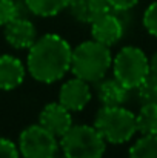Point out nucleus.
<instances>
[{
    "label": "nucleus",
    "mask_w": 157,
    "mask_h": 158,
    "mask_svg": "<svg viewBox=\"0 0 157 158\" xmlns=\"http://www.w3.org/2000/svg\"><path fill=\"white\" fill-rule=\"evenodd\" d=\"M72 48L66 39L59 34L39 37L28 49L26 71L40 83H54L65 77L71 69Z\"/></svg>",
    "instance_id": "obj_1"
},
{
    "label": "nucleus",
    "mask_w": 157,
    "mask_h": 158,
    "mask_svg": "<svg viewBox=\"0 0 157 158\" xmlns=\"http://www.w3.org/2000/svg\"><path fill=\"white\" fill-rule=\"evenodd\" d=\"M112 55L109 46H105L96 40H86L77 45L71 55V72L88 83H97L103 80L111 69Z\"/></svg>",
    "instance_id": "obj_2"
},
{
    "label": "nucleus",
    "mask_w": 157,
    "mask_h": 158,
    "mask_svg": "<svg viewBox=\"0 0 157 158\" xmlns=\"http://www.w3.org/2000/svg\"><path fill=\"white\" fill-rule=\"evenodd\" d=\"M94 127L106 143L123 144L137 132L136 114L123 106H102L96 114Z\"/></svg>",
    "instance_id": "obj_3"
},
{
    "label": "nucleus",
    "mask_w": 157,
    "mask_h": 158,
    "mask_svg": "<svg viewBox=\"0 0 157 158\" xmlns=\"http://www.w3.org/2000/svg\"><path fill=\"white\" fill-rule=\"evenodd\" d=\"M60 148L66 158H102L106 141L94 124H72L60 137Z\"/></svg>",
    "instance_id": "obj_4"
},
{
    "label": "nucleus",
    "mask_w": 157,
    "mask_h": 158,
    "mask_svg": "<svg viewBox=\"0 0 157 158\" xmlns=\"http://www.w3.org/2000/svg\"><path fill=\"white\" fill-rule=\"evenodd\" d=\"M114 77L129 91L137 89L150 75L148 57L137 46H123L112 57Z\"/></svg>",
    "instance_id": "obj_5"
},
{
    "label": "nucleus",
    "mask_w": 157,
    "mask_h": 158,
    "mask_svg": "<svg viewBox=\"0 0 157 158\" xmlns=\"http://www.w3.org/2000/svg\"><path fill=\"white\" fill-rule=\"evenodd\" d=\"M19 151L23 158H57L59 141L43 126L31 124L19 137Z\"/></svg>",
    "instance_id": "obj_6"
},
{
    "label": "nucleus",
    "mask_w": 157,
    "mask_h": 158,
    "mask_svg": "<svg viewBox=\"0 0 157 158\" xmlns=\"http://www.w3.org/2000/svg\"><path fill=\"white\" fill-rule=\"evenodd\" d=\"M89 25H91L93 40L109 48L116 45L117 42H120V39L125 34V25L120 20V17L116 14V11L112 9L97 17Z\"/></svg>",
    "instance_id": "obj_7"
},
{
    "label": "nucleus",
    "mask_w": 157,
    "mask_h": 158,
    "mask_svg": "<svg viewBox=\"0 0 157 158\" xmlns=\"http://www.w3.org/2000/svg\"><path fill=\"white\" fill-rule=\"evenodd\" d=\"M91 100V88L89 83L74 77L65 81L59 92V103L63 105L71 112H79Z\"/></svg>",
    "instance_id": "obj_8"
},
{
    "label": "nucleus",
    "mask_w": 157,
    "mask_h": 158,
    "mask_svg": "<svg viewBox=\"0 0 157 158\" xmlns=\"http://www.w3.org/2000/svg\"><path fill=\"white\" fill-rule=\"evenodd\" d=\"M3 28L5 40L14 49H29L33 43L37 40V29L34 23L28 19L17 17Z\"/></svg>",
    "instance_id": "obj_9"
},
{
    "label": "nucleus",
    "mask_w": 157,
    "mask_h": 158,
    "mask_svg": "<svg viewBox=\"0 0 157 158\" xmlns=\"http://www.w3.org/2000/svg\"><path fill=\"white\" fill-rule=\"evenodd\" d=\"M39 124L43 126L46 131H50L52 135H55L57 138H60L72 126L71 110H68L59 102L50 103V105H46L42 109L40 117H39Z\"/></svg>",
    "instance_id": "obj_10"
},
{
    "label": "nucleus",
    "mask_w": 157,
    "mask_h": 158,
    "mask_svg": "<svg viewBox=\"0 0 157 158\" xmlns=\"http://www.w3.org/2000/svg\"><path fill=\"white\" fill-rule=\"evenodd\" d=\"M26 69L22 60L11 54L0 55V91H11L25 80Z\"/></svg>",
    "instance_id": "obj_11"
},
{
    "label": "nucleus",
    "mask_w": 157,
    "mask_h": 158,
    "mask_svg": "<svg viewBox=\"0 0 157 158\" xmlns=\"http://www.w3.org/2000/svg\"><path fill=\"white\" fill-rule=\"evenodd\" d=\"M68 8L74 19L82 23H91L102 14L111 11L108 0H71Z\"/></svg>",
    "instance_id": "obj_12"
},
{
    "label": "nucleus",
    "mask_w": 157,
    "mask_h": 158,
    "mask_svg": "<svg viewBox=\"0 0 157 158\" xmlns=\"http://www.w3.org/2000/svg\"><path fill=\"white\" fill-rule=\"evenodd\" d=\"M129 89L122 85L116 77L112 78H103L100 80L97 95L103 106H123L128 100Z\"/></svg>",
    "instance_id": "obj_13"
},
{
    "label": "nucleus",
    "mask_w": 157,
    "mask_h": 158,
    "mask_svg": "<svg viewBox=\"0 0 157 158\" xmlns=\"http://www.w3.org/2000/svg\"><path fill=\"white\" fill-rule=\"evenodd\" d=\"M71 0H25L29 12L39 17H52L68 8Z\"/></svg>",
    "instance_id": "obj_14"
},
{
    "label": "nucleus",
    "mask_w": 157,
    "mask_h": 158,
    "mask_svg": "<svg viewBox=\"0 0 157 158\" xmlns=\"http://www.w3.org/2000/svg\"><path fill=\"white\" fill-rule=\"evenodd\" d=\"M136 124L142 135H157V105L143 103L136 115Z\"/></svg>",
    "instance_id": "obj_15"
},
{
    "label": "nucleus",
    "mask_w": 157,
    "mask_h": 158,
    "mask_svg": "<svg viewBox=\"0 0 157 158\" xmlns=\"http://www.w3.org/2000/svg\"><path fill=\"white\" fill-rule=\"evenodd\" d=\"M128 158H157V135H142L129 148Z\"/></svg>",
    "instance_id": "obj_16"
},
{
    "label": "nucleus",
    "mask_w": 157,
    "mask_h": 158,
    "mask_svg": "<svg viewBox=\"0 0 157 158\" xmlns=\"http://www.w3.org/2000/svg\"><path fill=\"white\" fill-rule=\"evenodd\" d=\"M137 94L142 103H154L157 105V75L150 74L142 85L137 88Z\"/></svg>",
    "instance_id": "obj_17"
},
{
    "label": "nucleus",
    "mask_w": 157,
    "mask_h": 158,
    "mask_svg": "<svg viewBox=\"0 0 157 158\" xmlns=\"http://www.w3.org/2000/svg\"><path fill=\"white\" fill-rule=\"evenodd\" d=\"M19 5L15 0H0V26L8 25L19 17Z\"/></svg>",
    "instance_id": "obj_18"
},
{
    "label": "nucleus",
    "mask_w": 157,
    "mask_h": 158,
    "mask_svg": "<svg viewBox=\"0 0 157 158\" xmlns=\"http://www.w3.org/2000/svg\"><path fill=\"white\" fill-rule=\"evenodd\" d=\"M142 22H143L145 29H146L151 35L157 37V0L153 2V3L145 9Z\"/></svg>",
    "instance_id": "obj_19"
},
{
    "label": "nucleus",
    "mask_w": 157,
    "mask_h": 158,
    "mask_svg": "<svg viewBox=\"0 0 157 158\" xmlns=\"http://www.w3.org/2000/svg\"><path fill=\"white\" fill-rule=\"evenodd\" d=\"M20 151L15 143H12L9 138L0 137V158H19Z\"/></svg>",
    "instance_id": "obj_20"
},
{
    "label": "nucleus",
    "mask_w": 157,
    "mask_h": 158,
    "mask_svg": "<svg viewBox=\"0 0 157 158\" xmlns=\"http://www.w3.org/2000/svg\"><path fill=\"white\" fill-rule=\"evenodd\" d=\"M108 3H109V6H111L112 11H116V12H125V11L134 8L139 3V0H108Z\"/></svg>",
    "instance_id": "obj_21"
},
{
    "label": "nucleus",
    "mask_w": 157,
    "mask_h": 158,
    "mask_svg": "<svg viewBox=\"0 0 157 158\" xmlns=\"http://www.w3.org/2000/svg\"><path fill=\"white\" fill-rule=\"evenodd\" d=\"M148 63H150V74L157 75V52H154L148 58Z\"/></svg>",
    "instance_id": "obj_22"
},
{
    "label": "nucleus",
    "mask_w": 157,
    "mask_h": 158,
    "mask_svg": "<svg viewBox=\"0 0 157 158\" xmlns=\"http://www.w3.org/2000/svg\"><path fill=\"white\" fill-rule=\"evenodd\" d=\"M63 158H66V157H63Z\"/></svg>",
    "instance_id": "obj_23"
}]
</instances>
